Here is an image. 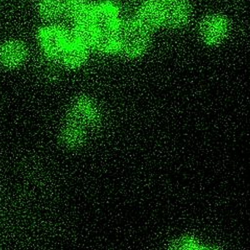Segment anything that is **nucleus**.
I'll return each mask as SVG.
<instances>
[{"mask_svg":"<svg viewBox=\"0 0 250 250\" xmlns=\"http://www.w3.org/2000/svg\"><path fill=\"white\" fill-rule=\"evenodd\" d=\"M148 29L139 21H128L117 27L115 50L127 57L141 55L148 45Z\"/></svg>","mask_w":250,"mask_h":250,"instance_id":"1","label":"nucleus"},{"mask_svg":"<svg viewBox=\"0 0 250 250\" xmlns=\"http://www.w3.org/2000/svg\"><path fill=\"white\" fill-rule=\"evenodd\" d=\"M69 34L55 27L43 28L39 32V44L51 59L57 62L67 44Z\"/></svg>","mask_w":250,"mask_h":250,"instance_id":"2","label":"nucleus"},{"mask_svg":"<svg viewBox=\"0 0 250 250\" xmlns=\"http://www.w3.org/2000/svg\"><path fill=\"white\" fill-rule=\"evenodd\" d=\"M68 118L87 129L96 126L99 121V111L96 104L89 98L80 97L72 104Z\"/></svg>","mask_w":250,"mask_h":250,"instance_id":"3","label":"nucleus"},{"mask_svg":"<svg viewBox=\"0 0 250 250\" xmlns=\"http://www.w3.org/2000/svg\"><path fill=\"white\" fill-rule=\"evenodd\" d=\"M162 24L169 27H180L186 23L189 9L183 0H165L160 6Z\"/></svg>","mask_w":250,"mask_h":250,"instance_id":"4","label":"nucleus"},{"mask_svg":"<svg viewBox=\"0 0 250 250\" xmlns=\"http://www.w3.org/2000/svg\"><path fill=\"white\" fill-rule=\"evenodd\" d=\"M87 49L88 47L85 44L79 41L73 33H70L67 44L57 62L66 68H77L86 60Z\"/></svg>","mask_w":250,"mask_h":250,"instance_id":"5","label":"nucleus"},{"mask_svg":"<svg viewBox=\"0 0 250 250\" xmlns=\"http://www.w3.org/2000/svg\"><path fill=\"white\" fill-rule=\"evenodd\" d=\"M27 55L25 45L17 40L5 41L0 44V65L12 69L21 65Z\"/></svg>","mask_w":250,"mask_h":250,"instance_id":"6","label":"nucleus"},{"mask_svg":"<svg viewBox=\"0 0 250 250\" xmlns=\"http://www.w3.org/2000/svg\"><path fill=\"white\" fill-rule=\"evenodd\" d=\"M228 30L226 20L218 15L207 17L201 24L200 33L202 39L208 44H218L225 38Z\"/></svg>","mask_w":250,"mask_h":250,"instance_id":"7","label":"nucleus"},{"mask_svg":"<svg viewBox=\"0 0 250 250\" xmlns=\"http://www.w3.org/2000/svg\"><path fill=\"white\" fill-rule=\"evenodd\" d=\"M85 136L86 129L69 118L61 131V140L69 148L80 146L84 142Z\"/></svg>","mask_w":250,"mask_h":250,"instance_id":"8","label":"nucleus"},{"mask_svg":"<svg viewBox=\"0 0 250 250\" xmlns=\"http://www.w3.org/2000/svg\"><path fill=\"white\" fill-rule=\"evenodd\" d=\"M63 8L65 13L76 22V25L85 23L91 10L84 0H65Z\"/></svg>","mask_w":250,"mask_h":250,"instance_id":"9","label":"nucleus"},{"mask_svg":"<svg viewBox=\"0 0 250 250\" xmlns=\"http://www.w3.org/2000/svg\"><path fill=\"white\" fill-rule=\"evenodd\" d=\"M138 21L147 29L155 28L162 24L160 8L157 5L147 4L144 6L139 12Z\"/></svg>","mask_w":250,"mask_h":250,"instance_id":"10","label":"nucleus"},{"mask_svg":"<svg viewBox=\"0 0 250 250\" xmlns=\"http://www.w3.org/2000/svg\"><path fill=\"white\" fill-rule=\"evenodd\" d=\"M37 10L42 17L53 19L61 14L63 10V5L58 0H40L37 5Z\"/></svg>","mask_w":250,"mask_h":250,"instance_id":"11","label":"nucleus"},{"mask_svg":"<svg viewBox=\"0 0 250 250\" xmlns=\"http://www.w3.org/2000/svg\"><path fill=\"white\" fill-rule=\"evenodd\" d=\"M180 246H182L183 248H194V242L189 239H186L181 242Z\"/></svg>","mask_w":250,"mask_h":250,"instance_id":"12","label":"nucleus"},{"mask_svg":"<svg viewBox=\"0 0 250 250\" xmlns=\"http://www.w3.org/2000/svg\"><path fill=\"white\" fill-rule=\"evenodd\" d=\"M145 2H147V4H151V5H160L162 4L165 0H144Z\"/></svg>","mask_w":250,"mask_h":250,"instance_id":"13","label":"nucleus"}]
</instances>
